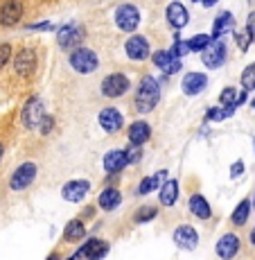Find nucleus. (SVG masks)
Wrapping results in <instances>:
<instances>
[{
  "label": "nucleus",
  "mask_w": 255,
  "mask_h": 260,
  "mask_svg": "<svg viewBox=\"0 0 255 260\" xmlns=\"http://www.w3.org/2000/svg\"><path fill=\"white\" fill-rule=\"evenodd\" d=\"M158 100H161V82L152 75L140 79L138 88H136V98H133V107L138 113H149L156 109Z\"/></svg>",
  "instance_id": "obj_1"
},
{
  "label": "nucleus",
  "mask_w": 255,
  "mask_h": 260,
  "mask_svg": "<svg viewBox=\"0 0 255 260\" xmlns=\"http://www.w3.org/2000/svg\"><path fill=\"white\" fill-rule=\"evenodd\" d=\"M68 63H70V68H72L75 73L93 75L99 68V57L95 54V50L79 46V48H75V50H70L68 52Z\"/></svg>",
  "instance_id": "obj_2"
},
{
  "label": "nucleus",
  "mask_w": 255,
  "mask_h": 260,
  "mask_svg": "<svg viewBox=\"0 0 255 260\" xmlns=\"http://www.w3.org/2000/svg\"><path fill=\"white\" fill-rule=\"evenodd\" d=\"M129 88H131V79H129L124 73L106 75V77L102 79V84H99V91H102V95L104 98H108V100L122 98V95L129 93Z\"/></svg>",
  "instance_id": "obj_3"
},
{
  "label": "nucleus",
  "mask_w": 255,
  "mask_h": 260,
  "mask_svg": "<svg viewBox=\"0 0 255 260\" xmlns=\"http://www.w3.org/2000/svg\"><path fill=\"white\" fill-rule=\"evenodd\" d=\"M113 16H116L118 29H122V32L131 34V32H136L138 25H140V9L136 7V5H131V3L120 5Z\"/></svg>",
  "instance_id": "obj_4"
},
{
  "label": "nucleus",
  "mask_w": 255,
  "mask_h": 260,
  "mask_svg": "<svg viewBox=\"0 0 255 260\" xmlns=\"http://www.w3.org/2000/svg\"><path fill=\"white\" fill-rule=\"evenodd\" d=\"M124 52H127V57L133 59V61H147V59L152 57L149 41L142 34H131V37L127 39V43H124Z\"/></svg>",
  "instance_id": "obj_5"
},
{
  "label": "nucleus",
  "mask_w": 255,
  "mask_h": 260,
  "mask_svg": "<svg viewBox=\"0 0 255 260\" xmlns=\"http://www.w3.org/2000/svg\"><path fill=\"white\" fill-rule=\"evenodd\" d=\"M84 27L82 25H72V23H68V25H63L61 29L57 32V43H59V48H63V50H75V48H79V43L84 41Z\"/></svg>",
  "instance_id": "obj_6"
},
{
  "label": "nucleus",
  "mask_w": 255,
  "mask_h": 260,
  "mask_svg": "<svg viewBox=\"0 0 255 260\" xmlns=\"http://www.w3.org/2000/svg\"><path fill=\"white\" fill-rule=\"evenodd\" d=\"M201 61L206 68H222L226 61V43L222 39H212V43L201 52Z\"/></svg>",
  "instance_id": "obj_7"
},
{
  "label": "nucleus",
  "mask_w": 255,
  "mask_h": 260,
  "mask_svg": "<svg viewBox=\"0 0 255 260\" xmlns=\"http://www.w3.org/2000/svg\"><path fill=\"white\" fill-rule=\"evenodd\" d=\"M21 118H23V124L27 129H39V127H41V120L46 118L43 102L39 98H29L27 102H25V107H23Z\"/></svg>",
  "instance_id": "obj_8"
},
{
  "label": "nucleus",
  "mask_w": 255,
  "mask_h": 260,
  "mask_svg": "<svg viewBox=\"0 0 255 260\" xmlns=\"http://www.w3.org/2000/svg\"><path fill=\"white\" fill-rule=\"evenodd\" d=\"M152 61H154V66L161 68L165 75H176L183 68L181 57H176V54L172 52V48L169 50H156V52L152 54Z\"/></svg>",
  "instance_id": "obj_9"
},
{
  "label": "nucleus",
  "mask_w": 255,
  "mask_h": 260,
  "mask_svg": "<svg viewBox=\"0 0 255 260\" xmlns=\"http://www.w3.org/2000/svg\"><path fill=\"white\" fill-rule=\"evenodd\" d=\"M37 52H34L32 48H23L18 50L16 59H14V73L18 75V77H29L34 71H37Z\"/></svg>",
  "instance_id": "obj_10"
},
{
  "label": "nucleus",
  "mask_w": 255,
  "mask_h": 260,
  "mask_svg": "<svg viewBox=\"0 0 255 260\" xmlns=\"http://www.w3.org/2000/svg\"><path fill=\"white\" fill-rule=\"evenodd\" d=\"M97 122H99V127H102L106 134H118L120 129L124 127V118H122V113H120L116 107L102 109V111H99V116H97Z\"/></svg>",
  "instance_id": "obj_11"
},
{
  "label": "nucleus",
  "mask_w": 255,
  "mask_h": 260,
  "mask_svg": "<svg viewBox=\"0 0 255 260\" xmlns=\"http://www.w3.org/2000/svg\"><path fill=\"white\" fill-rule=\"evenodd\" d=\"M165 18H167V23L172 25L174 29H183L190 21V12L183 3L174 0V3H169L167 9H165Z\"/></svg>",
  "instance_id": "obj_12"
},
{
  "label": "nucleus",
  "mask_w": 255,
  "mask_h": 260,
  "mask_svg": "<svg viewBox=\"0 0 255 260\" xmlns=\"http://www.w3.org/2000/svg\"><path fill=\"white\" fill-rule=\"evenodd\" d=\"M37 172H39V170H37L34 163H23V166H18L16 172L12 174V181H9V186H12V190H25L29 183L34 181Z\"/></svg>",
  "instance_id": "obj_13"
},
{
  "label": "nucleus",
  "mask_w": 255,
  "mask_h": 260,
  "mask_svg": "<svg viewBox=\"0 0 255 260\" xmlns=\"http://www.w3.org/2000/svg\"><path fill=\"white\" fill-rule=\"evenodd\" d=\"M21 16H23L21 0H7V3L0 7V25H3V27H14V25H18Z\"/></svg>",
  "instance_id": "obj_14"
},
{
  "label": "nucleus",
  "mask_w": 255,
  "mask_h": 260,
  "mask_svg": "<svg viewBox=\"0 0 255 260\" xmlns=\"http://www.w3.org/2000/svg\"><path fill=\"white\" fill-rule=\"evenodd\" d=\"M214 249H217V256L222 260H231V258L237 256L239 249H242V240L235 236V233H226V236L219 238V242Z\"/></svg>",
  "instance_id": "obj_15"
},
{
  "label": "nucleus",
  "mask_w": 255,
  "mask_h": 260,
  "mask_svg": "<svg viewBox=\"0 0 255 260\" xmlns=\"http://www.w3.org/2000/svg\"><path fill=\"white\" fill-rule=\"evenodd\" d=\"M174 242H176L181 249H186V251L197 249V244H199L197 229L190 226V224H181V226H176V231H174Z\"/></svg>",
  "instance_id": "obj_16"
},
{
  "label": "nucleus",
  "mask_w": 255,
  "mask_h": 260,
  "mask_svg": "<svg viewBox=\"0 0 255 260\" xmlns=\"http://www.w3.org/2000/svg\"><path fill=\"white\" fill-rule=\"evenodd\" d=\"M88 190H91V181H86V179H75V181H68L66 186H63L61 194H63L66 202L77 204V202H82V199L86 197Z\"/></svg>",
  "instance_id": "obj_17"
},
{
  "label": "nucleus",
  "mask_w": 255,
  "mask_h": 260,
  "mask_svg": "<svg viewBox=\"0 0 255 260\" xmlns=\"http://www.w3.org/2000/svg\"><path fill=\"white\" fill-rule=\"evenodd\" d=\"M106 253H108V242H104L99 238H91L88 242L82 244L77 256H84L86 260H102Z\"/></svg>",
  "instance_id": "obj_18"
},
{
  "label": "nucleus",
  "mask_w": 255,
  "mask_h": 260,
  "mask_svg": "<svg viewBox=\"0 0 255 260\" xmlns=\"http://www.w3.org/2000/svg\"><path fill=\"white\" fill-rule=\"evenodd\" d=\"M206 86H208V77L203 73H188L186 77H183V82H181V88H183V93L186 95H199V93H203L206 91Z\"/></svg>",
  "instance_id": "obj_19"
},
{
  "label": "nucleus",
  "mask_w": 255,
  "mask_h": 260,
  "mask_svg": "<svg viewBox=\"0 0 255 260\" xmlns=\"http://www.w3.org/2000/svg\"><path fill=\"white\" fill-rule=\"evenodd\" d=\"M127 134H129V141L133 145H144L152 138V127H149L147 120H136V122L129 124Z\"/></svg>",
  "instance_id": "obj_20"
},
{
  "label": "nucleus",
  "mask_w": 255,
  "mask_h": 260,
  "mask_svg": "<svg viewBox=\"0 0 255 260\" xmlns=\"http://www.w3.org/2000/svg\"><path fill=\"white\" fill-rule=\"evenodd\" d=\"M124 166H129L124 149H111V152H108L106 156H104V170H106L108 174H118V172H122Z\"/></svg>",
  "instance_id": "obj_21"
},
{
  "label": "nucleus",
  "mask_w": 255,
  "mask_h": 260,
  "mask_svg": "<svg viewBox=\"0 0 255 260\" xmlns=\"http://www.w3.org/2000/svg\"><path fill=\"white\" fill-rule=\"evenodd\" d=\"M226 32H235V16L231 12H222L212 23V39H222Z\"/></svg>",
  "instance_id": "obj_22"
},
{
  "label": "nucleus",
  "mask_w": 255,
  "mask_h": 260,
  "mask_svg": "<svg viewBox=\"0 0 255 260\" xmlns=\"http://www.w3.org/2000/svg\"><path fill=\"white\" fill-rule=\"evenodd\" d=\"M120 202H122V194H120V190H116V188H104L102 194H99V199H97L99 208L106 211V213L116 211V208L120 206Z\"/></svg>",
  "instance_id": "obj_23"
},
{
  "label": "nucleus",
  "mask_w": 255,
  "mask_h": 260,
  "mask_svg": "<svg viewBox=\"0 0 255 260\" xmlns=\"http://www.w3.org/2000/svg\"><path fill=\"white\" fill-rule=\"evenodd\" d=\"M190 213L194 215V217H199V219H210V215H212V211H210V204L206 202V197L203 194H192L190 197Z\"/></svg>",
  "instance_id": "obj_24"
},
{
  "label": "nucleus",
  "mask_w": 255,
  "mask_h": 260,
  "mask_svg": "<svg viewBox=\"0 0 255 260\" xmlns=\"http://www.w3.org/2000/svg\"><path fill=\"white\" fill-rule=\"evenodd\" d=\"M82 238H86V226L82 219H70L63 229V240L66 242H79Z\"/></svg>",
  "instance_id": "obj_25"
},
{
  "label": "nucleus",
  "mask_w": 255,
  "mask_h": 260,
  "mask_svg": "<svg viewBox=\"0 0 255 260\" xmlns=\"http://www.w3.org/2000/svg\"><path fill=\"white\" fill-rule=\"evenodd\" d=\"M176 197H178V183L174 181V179L167 181V183H163L161 194H158V199H161L163 206H174V204H176Z\"/></svg>",
  "instance_id": "obj_26"
},
{
  "label": "nucleus",
  "mask_w": 255,
  "mask_h": 260,
  "mask_svg": "<svg viewBox=\"0 0 255 260\" xmlns=\"http://www.w3.org/2000/svg\"><path fill=\"white\" fill-rule=\"evenodd\" d=\"M248 215H251V202H248V199H244V202H239L237 208L233 211L231 222L235 224V226H244V224H246V219H248Z\"/></svg>",
  "instance_id": "obj_27"
},
{
  "label": "nucleus",
  "mask_w": 255,
  "mask_h": 260,
  "mask_svg": "<svg viewBox=\"0 0 255 260\" xmlns=\"http://www.w3.org/2000/svg\"><path fill=\"white\" fill-rule=\"evenodd\" d=\"M163 177H167V172H165V170H163V172H158V174H154V177L142 179V181H140V186H138V194H149L152 190H156Z\"/></svg>",
  "instance_id": "obj_28"
},
{
  "label": "nucleus",
  "mask_w": 255,
  "mask_h": 260,
  "mask_svg": "<svg viewBox=\"0 0 255 260\" xmlns=\"http://www.w3.org/2000/svg\"><path fill=\"white\" fill-rule=\"evenodd\" d=\"M210 43H212V37H208V34H194L192 39H188V48L190 52H199V50H206Z\"/></svg>",
  "instance_id": "obj_29"
},
{
  "label": "nucleus",
  "mask_w": 255,
  "mask_h": 260,
  "mask_svg": "<svg viewBox=\"0 0 255 260\" xmlns=\"http://www.w3.org/2000/svg\"><path fill=\"white\" fill-rule=\"evenodd\" d=\"M237 91H235V86H228L224 88L222 93H219V104L222 107H237Z\"/></svg>",
  "instance_id": "obj_30"
},
{
  "label": "nucleus",
  "mask_w": 255,
  "mask_h": 260,
  "mask_svg": "<svg viewBox=\"0 0 255 260\" xmlns=\"http://www.w3.org/2000/svg\"><path fill=\"white\" fill-rule=\"evenodd\" d=\"M242 86L244 91H253L255 88V63H248L242 71Z\"/></svg>",
  "instance_id": "obj_31"
},
{
  "label": "nucleus",
  "mask_w": 255,
  "mask_h": 260,
  "mask_svg": "<svg viewBox=\"0 0 255 260\" xmlns=\"http://www.w3.org/2000/svg\"><path fill=\"white\" fill-rule=\"evenodd\" d=\"M156 215L158 213L154 206H144V208H138V213L133 215V219H136V224H144V222H152Z\"/></svg>",
  "instance_id": "obj_32"
},
{
  "label": "nucleus",
  "mask_w": 255,
  "mask_h": 260,
  "mask_svg": "<svg viewBox=\"0 0 255 260\" xmlns=\"http://www.w3.org/2000/svg\"><path fill=\"white\" fill-rule=\"evenodd\" d=\"M235 109H237V107H224V109H210V111H208V120H217V122H219V120H224V118H228V116H233V113H235Z\"/></svg>",
  "instance_id": "obj_33"
},
{
  "label": "nucleus",
  "mask_w": 255,
  "mask_h": 260,
  "mask_svg": "<svg viewBox=\"0 0 255 260\" xmlns=\"http://www.w3.org/2000/svg\"><path fill=\"white\" fill-rule=\"evenodd\" d=\"M235 41H237V46H239V50H242V52H246V50H248V46H251V37H248V32H246V29H239V32H237V29H235Z\"/></svg>",
  "instance_id": "obj_34"
},
{
  "label": "nucleus",
  "mask_w": 255,
  "mask_h": 260,
  "mask_svg": "<svg viewBox=\"0 0 255 260\" xmlns=\"http://www.w3.org/2000/svg\"><path fill=\"white\" fill-rule=\"evenodd\" d=\"M124 154H127V163H138L140 156H142V152H140V145H129L127 149H124Z\"/></svg>",
  "instance_id": "obj_35"
},
{
  "label": "nucleus",
  "mask_w": 255,
  "mask_h": 260,
  "mask_svg": "<svg viewBox=\"0 0 255 260\" xmlns=\"http://www.w3.org/2000/svg\"><path fill=\"white\" fill-rule=\"evenodd\" d=\"M9 57H12V46L9 43H0V71L7 66Z\"/></svg>",
  "instance_id": "obj_36"
},
{
  "label": "nucleus",
  "mask_w": 255,
  "mask_h": 260,
  "mask_svg": "<svg viewBox=\"0 0 255 260\" xmlns=\"http://www.w3.org/2000/svg\"><path fill=\"white\" fill-rule=\"evenodd\" d=\"M172 52L176 54V57H183V54H188V52H190V48H188V41H178V39H176V43H174Z\"/></svg>",
  "instance_id": "obj_37"
},
{
  "label": "nucleus",
  "mask_w": 255,
  "mask_h": 260,
  "mask_svg": "<svg viewBox=\"0 0 255 260\" xmlns=\"http://www.w3.org/2000/svg\"><path fill=\"white\" fill-rule=\"evenodd\" d=\"M246 32L251 37V41H255V12L248 14V21H246Z\"/></svg>",
  "instance_id": "obj_38"
},
{
  "label": "nucleus",
  "mask_w": 255,
  "mask_h": 260,
  "mask_svg": "<svg viewBox=\"0 0 255 260\" xmlns=\"http://www.w3.org/2000/svg\"><path fill=\"white\" fill-rule=\"evenodd\" d=\"M52 124H54V120L50 118V116H46L41 120V127H39V132L41 134H50V129H52Z\"/></svg>",
  "instance_id": "obj_39"
},
{
  "label": "nucleus",
  "mask_w": 255,
  "mask_h": 260,
  "mask_svg": "<svg viewBox=\"0 0 255 260\" xmlns=\"http://www.w3.org/2000/svg\"><path fill=\"white\" fill-rule=\"evenodd\" d=\"M27 29L32 32V29H52V23L46 21V23H34V25H27Z\"/></svg>",
  "instance_id": "obj_40"
},
{
  "label": "nucleus",
  "mask_w": 255,
  "mask_h": 260,
  "mask_svg": "<svg viewBox=\"0 0 255 260\" xmlns=\"http://www.w3.org/2000/svg\"><path fill=\"white\" fill-rule=\"evenodd\" d=\"M242 172H244V166H242V163H235V166L231 168V174H233V177H239Z\"/></svg>",
  "instance_id": "obj_41"
},
{
  "label": "nucleus",
  "mask_w": 255,
  "mask_h": 260,
  "mask_svg": "<svg viewBox=\"0 0 255 260\" xmlns=\"http://www.w3.org/2000/svg\"><path fill=\"white\" fill-rule=\"evenodd\" d=\"M219 0H203V7H212V5H217Z\"/></svg>",
  "instance_id": "obj_42"
},
{
  "label": "nucleus",
  "mask_w": 255,
  "mask_h": 260,
  "mask_svg": "<svg viewBox=\"0 0 255 260\" xmlns=\"http://www.w3.org/2000/svg\"><path fill=\"white\" fill-rule=\"evenodd\" d=\"M48 260H59V256H57V253H50Z\"/></svg>",
  "instance_id": "obj_43"
},
{
  "label": "nucleus",
  "mask_w": 255,
  "mask_h": 260,
  "mask_svg": "<svg viewBox=\"0 0 255 260\" xmlns=\"http://www.w3.org/2000/svg\"><path fill=\"white\" fill-rule=\"evenodd\" d=\"M3 154H5V147H3V143H0V161H3Z\"/></svg>",
  "instance_id": "obj_44"
},
{
  "label": "nucleus",
  "mask_w": 255,
  "mask_h": 260,
  "mask_svg": "<svg viewBox=\"0 0 255 260\" xmlns=\"http://www.w3.org/2000/svg\"><path fill=\"white\" fill-rule=\"evenodd\" d=\"M251 244H253V247H255V231L251 233Z\"/></svg>",
  "instance_id": "obj_45"
},
{
  "label": "nucleus",
  "mask_w": 255,
  "mask_h": 260,
  "mask_svg": "<svg viewBox=\"0 0 255 260\" xmlns=\"http://www.w3.org/2000/svg\"><path fill=\"white\" fill-rule=\"evenodd\" d=\"M190 3H203V0H190Z\"/></svg>",
  "instance_id": "obj_46"
},
{
  "label": "nucleus",
  "mask_w": 255,
  "mask_h": 260,
  "mask_svg": "<svg viewBox=\"0 0 255 260\" xmlns=\"http://www.w3.org/2000/svg\"><path fill=\"white\" fill-rule=\"evenodd\" d=\"M251 107H253V109H255V98H253V102H251Z\"/></svg>",
  "instance_id": "obj_47"
},
{
  "label": "nucleus",
  "mask_w": 255,
  "mask_h": 260,
  "mask_svg": "<svg viewBox=\"0 0 255 260\" xmlns=\"http://www.w3.org/2000/svg\"><path fill=\"white\" fill-rule=\"evenodd\" d=\"M68 260H75V258H68Z\"/></svg>",
  "instance_id": "obj_48"
}]
</instances>
